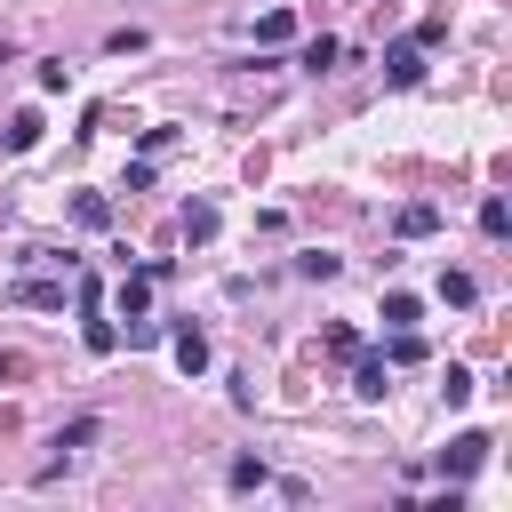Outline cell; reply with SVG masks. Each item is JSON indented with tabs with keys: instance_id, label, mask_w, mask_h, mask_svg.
Returning a JSON list of instances; mask_svg holds the SVG:
<instances>
[{
	"instance_id": "cell-9",
	"label": "cell",
	"mask_w": 512,
	"mask_h": 512,
	"mask_svg": "<svg viewBox=\"0 0 512 512\" xmlns=\"http://www.w3.org/2000/svg\"><path fill=\"white\" fill-rule=\"evenodd\" d=\"M16 304H48L56 312L64 304V280H16Z\"/></svg>"
},
{
	"instance_id": "cell-6",
	"label": "cell",
	"mask_w": 512,
	"mask_h": 512,
	"mask_svg": "<svg viewBox=\"0 0 512 512\" xmlns=\"http://www.w3.org/2000/svg\"><path fill=\"white\" fill-rule=\"evenodd\" d=\"M184 240H216V200H184Z\"/></svg>"
},
{
	"instance_id": "cell-12",
	"label": "cell",
	"mask_w": 512,
	"mask_h": 512,
	"mask_svg": "<svg viewBox=\"0 0 512 512\" xmlns=\"http://www.w3.org/2000/svg\"><path fill=\"white\" fill-rule=\"evenodd\" d=\"M480 232L504 240V232H512V208H504V200H480Z\"/></svg>"
},
{
	"instance_id": "cell-5",
	"label": "cell",
	"mask_w": 512,
	"mask_h": 512,
	"mask_svg": "<svg viewBox=\"0 0 512 512\" xmlns=\"http://www.w3.org/2000/svg\"><path fill=\"white\" fill-rule=\"evenodd\" d=\"M40 128H48L40 112H16V120L0 128V144H8V152H32V144H40Z\"/></svg>"
},
{
	"instance_id": "cell-7",
	"label": "cell",
	"mask_w": 512,
	"mask_h": 512,
	"mask_svg": "<svg viewBox=\"0 0 512 512\" xmlns=\"http://www.w3.org/2000/svg\"><path fill=\"white\" fill-rule=\"evenodd\" d=\"M176 368H184V376L208 368V336H200V328H176Z\"/></svg>"
},
{
	"instance_id": "cell-4",
	"label": "cell",
	"mask_w": 512,
	"mask_h": 512,
	"mask_svg": "<svg viewBox=\"0 0 512 512\" xmlns=\"http://www.w3.org/2000/svg\"><path fill=\"white\" fill-rule=\"evenodd\" d=\"M352 392H360V400H384V392H392V360H360V368H352Z\"/></svg>"
},
{
	"instance_id": "cell-3",
	"label": "cell",
	"mask_w": 512,
	"mask_h": 512,
	"mask_svg": "<svg viewBox=\"0 0 512 512\" xmlns=\"http://www.w3.org/2000/svg\"><path fill=\"white\" fill-rule=\"evenodd\" d=\"M112 304H120V320H144V304H152V272H128V280L112 288Z\"/></svg>"
},
{
	"instance_id": "cell-14",
	"label": "cell",
	"mask_w": 512,
	"mask_h": 512,
	"mask_svg": "<svg viewBox=\"0 0 512 512\" xmlns=\"http://www.w3.org/2000/svg\"><path fill=\"white\" fill-rule=\"evenodd\" d=\"M440 296H448V304H472L480 288H472V272H440Z\"/></svg>"
},
{
	"instance_id": "cell-11",
	"label": "cell",
	"mask_w": 512,
	"mask_h": 512,
	"mask_svg": "<svg viewBox=\"0 0 512 512\" xmlns=\"http://www.w3.org/2000/svg\"><path fill=\"white\" fill-rule=\"evenodd\" d=\"M432 224H440V208H424V200H416V208H400V240H424Z\"/></svg>"
},
{
	"instance_id": "cell-10",
	"label": "cell",
	"mask_w": 512,
	"mask_h": 512,
	"mask_svg": "<svg viewBox=\"0 0 512 512\" xmlns=\"http://www.w3.org/2000/svg\"><path fill=\"white\" fill-rule=\"evenodd\" d=\"M416 312H424V304H416L408 288H392V296H384V328H416Z\"/></svg>"
},
{
	"instance_id": "cell-1",
	"label": "cell",
	"mask_w": 512,
	"mask_h": 512,
	"mask_svg": "<svg viewBox=\"0 0 512 512\" xmlns=\"http://www.w3.org/2000/svg\"><path fill=\"white\" fill-rule=\"evenodd\" d=\"M384 72H392V88H416V80H424V40H392Z\"/></svg>"
},
{
	"instance_id": "cell-13",
	"label": "cell",
	"mask_w": 512,
	"mask_h": 512,
	"mask_svg": "<svg viewBox=\"0 0 512 512\" xmlns=\"http://www.w3.org/2000/svg\"><path fill=\"white\" fill-rule=\"evenodd\" d=\"M408 360H424V336L416 328H392V368H408Z\"/></svg>"
},
{
	"instance_id": "cell-2",
	"label": "cell",
	"mask_w": 512,
	"mask_h": 512,
	"mask_svg": "<svg viewBox=\"0 0 512 512\" xmlns=\"http://www.w3.org/2000/svg\"><path fill=\"white\" fill-rule=\"evenodd\" d=\"M480 456H488V432H456V440H448V456H440V472H456V480H464V472H480Z\"/></svg>"
},
{
	"instance_id": "cell-8",
	"label": "cell",
	"mask_w": 512,
	"mask_h": 512,
	"mask_svg": "<svg viewBox=\"0 0 512 512\" xmlns=\"http://www.w3.org/2000/svg\"><path fill=\"white\" fill-rule=\"evenodd\" d=\"M256 40H264V48H280V40H296V16H288V8H272V16H256Z\"/></svg>"
}]
</instances>
